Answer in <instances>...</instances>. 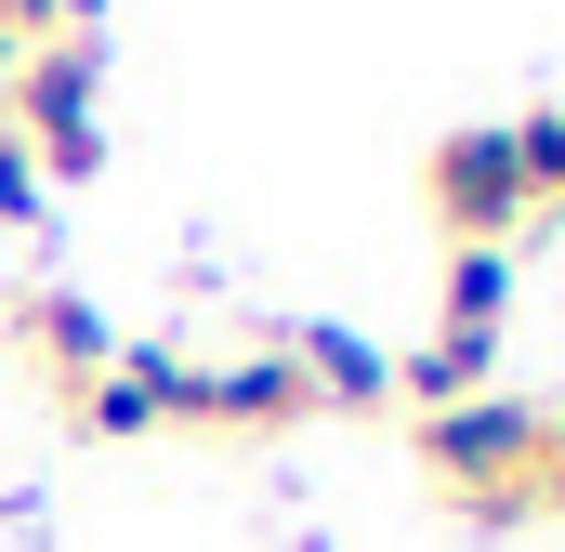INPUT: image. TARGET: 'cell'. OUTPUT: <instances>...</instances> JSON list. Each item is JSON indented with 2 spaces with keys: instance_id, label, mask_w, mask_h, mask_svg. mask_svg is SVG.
<instances>
[{
  "instance_id": "6da1fadb",
  "label": "cell",
  "mask_w": 565,
  "mask_h": 552,
  "mask_svg": "<svg viewBox=\"0 0 565 552\" xmlns=\"http://www.w3.org/2000/svg\"><path fill=\"white\" fill-rule=\"evenodd\" d=\"M408 447H422L434 500H460L473 527H526V513H540V408H526V395H460V408H434Z\"/></svg>"
},
{
  "instance_id": "7a4b0ae2",
  "label": "cell",
  "mask_w": 565,
  "mask_h": 552,
  "mask_svg": "<svg viewBox=\"0 0 565 552\" xmlns=\"http://www.w3.org/2000/svg\"><path fill=\"white\" fill-rule=\"evenodd\" d=\"M0 132L40 158V184H93L106 171V26L93 40H40L13 106H0Z\"/></svg>"
},
{
  "instance_id": "3957f363",
  "label": "cell",
  "mask_w": 565,
  "mask_h": 552,
  "mask_svg": "<svg viewBox=\"0 0 565 552\" xmlns=\"http://www.w3.org/2000/svg\"><path fill=\"white\" fill-rule=\"evenodd\" d=\"M422 198H434V224H447V251H513V224H540V198H526L500 119H473V132L434 145V158H422Z\"/></svg>"
},
{
  "instance_id": "277c9868",
  "label": "cell",
  "mask_w": 565,
  "mask_h": 552,
  "mask_svg": "<svg viewBox=\"0 0 565 552\" xmlns=\"http://www.w3.org/2000/svg\"><path fill=\"white\" fill-rule=\"evenodd\" d=\"M316 395H302V369H289L277 342H250V355H184V434H302Z\"/></svg>"
},
{
  "instance_id": "5b68a950",
  "label": "cell",
  "mask_w": 565,
  "mask_h": 552,
  "mask_svg": "<svg viewBox=\"0 0 565 552\" xmlns=\"http://www.w3.org/2000/svg\"><path fill=\"white\" fill-rule=\"evenodd\" d=\"M13 342H26V369L79 408L93 382H106V355H119V329H106V302H79V289H40L26 276V302H13Z\"/></svg>"
},
{
  "instance_id": "8992f818",
  "label": "cell",
  "mask_w": 565,
  "mask_h": 552,
  "mask_svg": "<svg viewBox=\"0 0 565 552\" xmlns=\"http://www.w3.org/2000/svg\"><path fill=\"white\" fill-rule=\"evenodd\" d=\"M277 355L302 369V395H316V421H369V408H395V355L369 342V329H342V316H302V329H277Z\"/></svg>"
},
{
  "instance_id": "52a82bcc",
  "label": "cell",
  "mask_w": 565,
  "mask_h": 552,
  "mask_svg": "<svg viewBox=\"0 0 565 552\" xmlns=\"http://www.w3.org/2000/svg\"><path fill=\"white\" fill-rule=\"evenodd\" d=\"M79 434H184V342H119L106 382L79 395Z\"/></svg>"
},
{
  "instance_id": "ba28073f",
  "label": "cell",
  "mask_w": 565,
  "mask_h": 552,
  "mask_svg": "<svg viewBox=\"0 0 565 552\" xmlns=\"http://www.w3.org/2000/svg\"><path fill=\"white\" fill-rule=\"evenodd\" d=\"M513 316V251H447V316L434 329H500Z\"/></svg>"
},
{
  "instance_id": "9c48e42d",
  "label": "cell",
  "mask_w": 565,
  "mask_h": 552,
  "mask_svg": "<svg viewBox=\"0 0 565 552\" xmlns=\"http://www.w3.org/2000/svg\"><path fill=\"white\" fill-rule=\"evenodd\" d=\"M500 132H513L526 198H540V211H565V93H553V106H526V119H500Z\"/></svg>"
},
{
  "instance_id": "30bf717a",
  "label": "cell",
  "mask_w": 565,
  "mask_h": 552,
  "mask_svg": "<svg viewBox=\"0 0 565 552\" xmlns=\"http://www.w3.org/2000/svg\"><path fill=\"white\" fill-rule=\"evenodd\" d=\"M0 224H13V237H53V184H40V158L13 132H0Z\"/></svg>"
},
{
  "instance_id": "8fae6325",
  "label": "cell",
  "mask_w": 565,
  "mask_h": 552,
  "mask_svg": "<svg viewBox=\"0 0 565 552\" xmlns=\"http://www.w3.org/2000/svg\"><path fill=\"white\" fill-rule=\"evenodd\" d=\"M540 513H565V408H540Z\"/></svg>"
},
{
  "instance_id": "7c38bea8",
  "label": "cell",
  "mask_w": 565,
  "mask_h": 552,
  "mask_svg": "<svg viewBox=\"0 0 565 552\" xmlns=\"http://www.w3.org/2000/svg\"><path fill=\"white\" fill-rule=\"evenodd\" d=\"M0 527H13V540H53V500H40V487H0Z\"/></svg>"
},
{
  "instance_id": "4fadbf2b",
  "label": "cell",
  "mask_w": 565,
  "mask_h": 552,
  "mask_svg": "<svg viewBox=\"0 0 565 552\" xmlns=\"http://www.w3.org/2000/svg\"><path fill=\"white\" fill-rule=\"evenodd\" d=\"M13 79H26V40H13V26H0V106H13Z\"/></svg>"
},
{
  "instance_id": "5bb4252c",
  "label": "cell",
  "mask_w": 565,
  "mask_h": 552,
  "mask_svg": "<svg viewBox=\"0 0 565 552\" xmlns=\"http://www.w3.org/2000/svg\"><path fill=\"white\" fill-rule=\"evenodd\" d=\"M93 13H106V0H66V40H93Z\"/></svg>"
}]
</instances>
